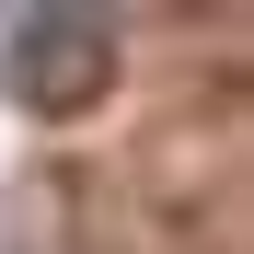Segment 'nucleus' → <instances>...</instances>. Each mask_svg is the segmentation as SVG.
Instances as JSON below:
<instances>
[{"mask_svg":"<svg viewBox=\"0 0 254 254\" xmlns=\"http://www.w3.org/2000/svg\"><path fill=\"white\" fill-rule=\"evenodd\" d=\"M104 12H12L0 35V81H12V104L35 116H69L81 93H104Z\"/></svg>","mask_w":254,"mask_h":254,"instance_id":"1","label":"nucleus"}]
</instances>
